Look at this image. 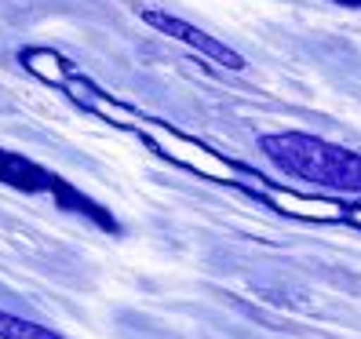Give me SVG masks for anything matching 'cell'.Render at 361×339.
<instances>
[{
    "mask_svg": "<svg viewBox=\"0 0 361 339\" xmlns=\"http://www.w3.org/2000/svg\"><path fill=\"white\" fill-rule=\"evenodd\" d=\"M259 146L292 179L329 186V190H347V194H361V157L354 150H347V146H332V142L314 139L307 132L263 135Z\"/></svg>",
    "mask_w": 361,
    "mask_h": 339,
    "instance_id": "cell-1",
    "label": "cell"
},
{
    "mask_svg": "<svg viewBox=\"0 0 361 339\" xmlns=\"http://www.w3.org/2000/svg\"><path fill=\"white\" fill-rule=\"evenodd\" d=\"M0 339H62V335L44 325H33V321H23V317L0 310Z\"/></svg>",
    "mask_w": 361,
    "mask_h": 339,
    "instance_id": "cell-3",
    "label": "cell"
},
{
    "mask_svg": "<svg viewBox=\"0 0 361 339\" xmlns=\"http://www.w3.org/2000/svg\"><path fill=\"white\" fill-rule=\"evenodd\" d=\"M142 18H146V23H150L154 30H161V33H168V37L183 40V44H190L194 51H201V55L212 58V62H219V66H226V70H245V58L233 51V48H226L223 40H216V37H208L204 30L183 23V18L168 15V11H154V8H146Z\"/></svg>",
    "mask_w": 361,
    "mask_h": 339,
    "instance_id": "cell-2",
    "label": "cell"
}]
</instances>
